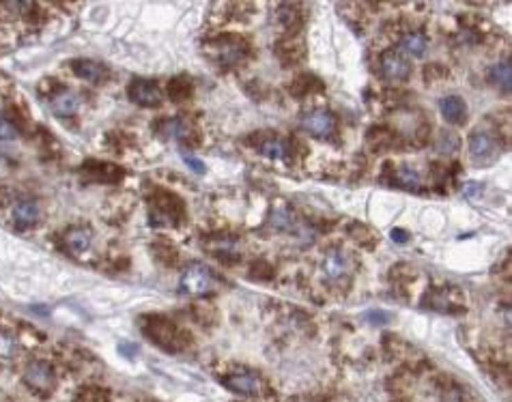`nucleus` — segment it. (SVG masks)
<instances>
[{"instance_id":"nucleus-24","label":"nucleus","mask_w":512,"mask_h":402,"mask_svg":"<svg viewBox=\"0 0 512 402\" xmlns=\"http://www.w3.org/2000/svg\"><path fill=\"white\" fill-rule=\"evenodd\" d=\"M170 97L172 99H176V101H179V99H185V97H190L192 95V84L185 80V78H176V80H172L170 82Z\"/></svg>"},{"instance_id":"nucleus-12","label":"nucleus","mask_w":512,"mask_h":402,"mask_svg":"<svg viewBox=\"0 0 512 402\" xmlns=\"http://www.w3.org/2000/svg\"><path fill=\"white\" fill-rule=\"evenodd\" d=\"M439 112L452 125H461L467 119V103L459 95H448L439 99Z\"/></svg>"},{"instance_id":"nucleus-13","label":"nucleus","mask_w":512,"mask_h":402,"mask_svg":"<svg viewBox=\"0 0 512 402\" xmlns=\"http://www.w3.org/2000/svg\"><path fill=\"white\" fill-rule=\"evenodd\" d=\"M63 243H65V248H67V250L78 256V254H82V252H86L88 248H91V243H93V231H91V228H86V226L72 228V231H67V233H65Z\"/></svg>"},{"instance_id":"nucleus-21","label":"nucleus","mask_w":512,"mask_h":402,"mask_svg":"<svg viewBox=\"0 0 512 402\" xmlns=\"http://www.w3.org/2000/svg\"><path fill=\"white\" fill-rule=\"evenodd\" d=\"M396 183L405 190H418L422 185V178H420L418 170H413L411 166H400L396 170Z\"/></svg>"},{"instance_id":"nucleus-31","label":"nucleus","mask_w":512,"mask_h":402,"mask_svg":"<svg viewBox=\"0 0 512 402\" xmlns=\"http://www.w3.org/2000/svg\"><path fill=\"white\" fill-rule=\"evenodd\" d=\"M392 239H394L396 243H407V239H409V233H405V231L396 228V231H392Z\"/></svg>"},{"instance_id":"nucleus-25","label":"nucleus","mask_w":512,"mask_h":402,"mask_svg":"<svg viewBox=\"0 0 512 402\" xmlns=\"http://www.w3.org/2000/svg\"><path fill=\"white\" fill-rule=\"evenodd\" d=\"M437 149L439 153H454L459 149V136L454 131H441L439 133V140H437Z\"/></svg>"},{"instance_id":"nucleus-8","label":"nucleus","mask_w":512,"mask_h":402,"mask_svg":"<svg viewBox=\"0 0 512 402\" xmlns=\"http://www.w3.org/2000/svg\"><path fill=\"white\" fill-rule=\"evenodd\" d=\"M381 74L390 82H403L411 74V65L400 52H386L381 56Z\"/></svg>"},{"instance_id":"nucleus-16","label":"nucleus","mask_w":512,"mask_h":402,"mask_svg":"<svg viewBox=\"0 0 512 402\" xmlns=\"http://www.w3.org/2000/svg\"><path fill=\"white\" fill-rule=\"evenodd\" d=\"M72 69L78 78H82L86 82H101L106 78V67L97 60H86V58L74 60Z\"/></svg>"},{"instance_id":"nucleus-6","label":"nucleus","mask_w":512,"mask_h":402,"mask_svg":"<svg viewBox=\"0 0 512 402\" xmlns=\"http://www.w3.org/2000/svg\"><path fill=\"white\" fill-rule=\"evenodd\" d=\"M222 385L229 387L231 392L235 394H241V396H254L261 392V376L252 370H239V372H233V374H226L222 378Z\"/></svg>"},{"instance_id":"nucleus-15","label":"nucleus","mask_w":512,"mask_h":402,"mask_svg":"<svg viewBox=\"0 0 512 402\" xmlns=\"http://www.w3.org/2000/svg\"><path fill=\"white\" fill-rule=\"evenodd\" d=\"M39 219V207L28 198H22L13 205V221L19 228H28Z\"/></svg>"},{"instance_id":"nucleus-10","label":"nucleus","mask_w":512,"mask_h":402,"mask_svg":"<svg viewBox=\"0 0 512 402\" xmlns=\"http://www.w3.org/2000/svg\"><path fill=\"white\" fill-rule=\"evenodd\" d=\"M351 267H353V260L342 250H331L329 254H325V258L321 262V269H323L325 278H329V280H340V278L349 276Z\"/></svg>"},{"instance_id":"nucleus-30","label":"nucleus","mask_w":512,"mask_h":402,"mask_svg":"<svg viewBox=\"0 0 512 402\" xmlns=\"http://www.w3.org/2000/svg\"><path fill=\"white\" fill-rule=\"evenodd\" d=\"M478 192H482V185H480V183H467V185H465V196L476 198Z\"/></svg>"},{"instance_id":"nucleus-26","label":"nucleus","mask_w":512,"mask_h":402,"mask_svg":"<svg viewBox=\"0 0 512 402\" xmlns=\"http://www.w3.org/2000/svg\"><path fill=\"white\" fill-rule=\"evenodd\" d=\"M15 351V342L13 338L9 336V333L0 331V357H11Z\"/></svg>"},{"instance_id":"nucleus-11","label":"nucleus","mask_w":512,"mask_h":402,"mask_svg":"<svg viewBox=\"0 0 512 402\" xmlns=\"http://www.w3.org/2000/svg\"><path fill=\"white\" fill-rule=\"evenodd\" d=\"M470 153H472V158L476 162H484V160L493 158V155L497 153V142H495V138L491 136V133L478 129L470 136Z\"/></svg>"},{"instance_id":"nucleus-27","label":"nucleus","mask_w":512,"mask_h":402,"mask_svg":"<svg viewBox=\"0 0 512 402\" xmlns=\"http://www.w3.org/2000/svg\"><path fill=\"white\" fill-rule=\"evenodd\" d=\"M15 138V129H13V125L9 123V121H5L3 119V123H0V140H13Z\"/></svg>"},{"instance_id":"nucleus-23","label":"nucleus","mask_w":512,"mask_h":402,"mask_svg":"<svg viewBox=\"0 0 512 402\" xmlns=\"http://www.w3.org/2000/svg\"><path fill=\"white\" fill-rule=\"evenodd\" d=\"M74 402H110V394L104 387H93L91 385V387H82L76 394Z\"/></svg>"},{"instance_id":"nucleus-4","label":"nucleus","mask_w":512,"mask_h":402,"mask_svg":"<svg viewBox=\"0 0 512 402\" xmlns=\"http://www.w3.org/2000/svg\"><path fill=\"white\" fill-rule=\"evenodd\" d=\"M302 127L306 133H310V136L327 140L333 136V131H336V119H333L327 110H310V112L302 117Z\"/></svg>"},{"instance_id":"nucleus-29","label":"nucleus","mask_w":512,"mask_h":402,"mask_svg":"<svg viewBox=\"0 0 512 402\" xmlns=\"http://www.w3.org/2000/svg\"><path fill=\"white\" fill-rule=\"evenodd\" d=\"M370 323H388V315H383V312H379V315H377V310H372V312H368V317H366Z\"/></svg>"},{"instance_id":"nucleus-17","label":"nucleus","mask_w":512,"mask_h":402,"mask_svg":"<svg viewBox=\"0 0 512 402\" xmlns=\"http://www.w3.org/2000/svg\"><path fill=\"white\" fill-rule=\"evenodd\" d=\"M158 133L166 140H183V138L190 136V125L183 119H179V117L164 119V121H160Z\"/></svg>"},{"instance_id":"nucleus-20","label":"nucleus","mask_w":512,"mask_h":402,"mask_svg":"<svg viewBox=\"0 0 512 402\" xmlns=\"http://www.w3.org/2000/svg\"><path fill=\"white\" fill-rule=\"evenodd\" d=\"M207 248H209L213 254H217V256H226V258H231V256H235V254L239 252V241H237L235 237H217L215 241L207 243Z\"/></svg>"},{"instance_id":"nucleus-28","label":"nucleus","mask_w":512,"mask_h":402,"mask_svg":"<svg viewBox=\"0 0 512 402\" xmlns=\"http://www.w3.org/2000/svg\"><path fill=\"white\" fill-rule=\"evenodd\" d=\"M181 155H183V160H185V164L190 166V168H194L196 172H205V166H203V162H198L194 155H190L188 151H181Z\"/></svg>"},{"instance_id":"nucleus-18","label":"nucleus","mask_w":512,"mask_h":402,"mask_svg":"<svg viewBox=\"0 0 512 402\" xmlns=\"http://www.w3.org/2000/svg\"><path fill=\"white\" fill-rule=\"evenodd\" d=\"M488 82H491L493 86L502 88L504 93H508L512 88V69H510V60L504 58L499 62H495L491 69H488Z\"/></svg>"},{"instance_id":"nucleus-3","label":"nucleus","mask_w":512,"mask_h":402,"mask_svg":"<svg viewBox=\"0 0 512 402\" xmlns=\"http://www.w3.org/2000/svg\"><path fill=\"white\" fill-rule=\"evenodd\" d=\"M24 383L39 396H48L54 392L56 376L50 364L46 362H31L24 370Z\"/></svg>"},{"instance_id":"nucleus-2","label":"nucleus","mask_w":512,"mask_h":402,"mask_svg":"<svg viewBox=\"0 0 512 402\" xmlns=\"http://www.w3.org/2000/svg\"><path fill=\"white\" fill-rule=\"evenodd\" d=\"M147 336L158 342L162 349L166 351H179L183 346V340H181V331L174 323L158 317V319H151V325H147Z\"/></svg>"},{"instance_id":"nucleus-5","label":"nucleus","mask_w":512,"mask_h":402,"mask_svg":"<svg viewBox=\"0 0 512 402\" xmlns=\"http://www.w3.org/2000/svg\"><path fill=\"white\" fill-rule=\"evenodd\" d=\"M129 101L142 106V108H155L162 103V91L160 86L155 84L153 80H144V78H136L131 80L129 88H127Z\"/></svg>"},{"instance_id":"nucleus-9","label":"nucleus","mask_w":512,"mask_h":402,"mask_svg":"<svg viewBox=\"0 0 512 402\" xmlns=\"http://www.w3.org/2000/svg\"><path fill=\"white\" fill-rule=\"evenodd\" d=\"M172 203H176L174 196H168V194H162L158 200H155V209H153V224L158 226H174L176 221H179V215H181V205L172 207Z\"/></svg>"},{"instance_id":"nucleus-22","label":"nucleus","mask_w":512,"mask_h":402,"mask_svg":"<svg viewBox=\"0 0 512 402\" xmlns=\"http://www.w3.org/2000/svg\"><path fill=\"white\" fill-rule=\"evenodd\" d=\"M261 153L265 158H272V160H284L288 155V146L282 138H270L261 144Z\"/></svg>"},{"instance_id":"nucleus-32","label":"nucleus","mask_w":512,"mask_h":402,"mask_svg":"<svg viewBox=\"0 0 512 402\" xmlns=\"http://www.w3.org/2000/svg\"><path fill=\"white\" fill-rule=\"evenodd\" d=\"M0 123H3V117H0Z\"/></svg>"},{"instance_id":"nucleus-7","label":"nucleus","mask_w":512,"mask_h":402,"mask_svg":"<svg viewBox=\"0 0 512 402\" xmlns=\"http://www.w3.org/2000/svg\"><path fill=\"white\" fill-rule=\"evenodd\" d=\"M207 52L220 62V65H235L246 54V48L239 39H217L207 46Z\"/></svg>"},{"instance_id":"nucleus-1","label":"nucleus","mask_w":512,"mask_h":402,"mask_svg":"<svg viewBox=\"0 0 512 402\" xmlns=\"http://www.w3.org/2000/svg\"><path fill=\"white\" fill-rule=\"evenodd\" d=\"M215 282H217V278L211 271V267H207L203 262H192L190 267H185L181 278H179V290L183 295L198 297V295L211 293Z\"/></svg>"},{"instance_id":"nucleus-19","label":"nucleus","mask_w":512,"mask_h":402,"mask_svg":"<svg viewBox=\"0 0 512 402\" xmlns=\"http://www.w3.org/2000/svg\"><path fill=\"white\" fill-rule=\"evenodd\" d=\"M400 43H403V50L413 54V56H422L429 48V41H427L424 33H420V31L403 35V41H400Z\"/></svg>"},{"instance_id":"nucleus-14","label":"nucleus","mask_w":512,"mask_h":402,"mask_svg":"<svg viewBox=\"0 0 512 402\" xmlns=\"http://www.w3.org/2000/svg\"><path fill=\"white\" fill-rule=\"evenodd\" d=\"M50 108L56 117H74L80 108V99L74 91H69V88H63V91H58L52 97Z\"/></svg>"}]
</instances>
